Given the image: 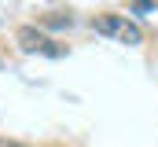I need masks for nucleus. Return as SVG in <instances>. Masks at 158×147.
I'll return each mask as SVG.
<instances>
[{"instance_id":"5","label":"nucleus","mask_w":158,"mask_h":147,"mask_svg":"<svg viewBox=\"0 0 158 147\" xmlns=\"http://www.w3.org/2000/svg\"><path fill=\"white\" fill-rule=\"evenodd\" d=\"M0 147H26V144H15V140H4Z\"/></svg>"},{"instance_id":"3","label":"nucleus","mask_w":158,"mask_h":147,"mask_svg":"<svg viewBox=\"0 0 158 147\" xmlns=\"http://www.w3.org/2000/svg\"><path fill=\"white\" fill-rule=\"evenodd\" d=\"M74 19L70 15H59V11H52V15H40V26H70Z\"/></svg>"},{"instance_id":"2","label":"nucleus","mask_w":158,"mask_h":147,"mask_svg":"<svg viewBox=\"0 0 158 147\" xmlns=\"http://www.w3.org/2000/svg\"><path fill=\"white\" fill-rule=\"evenodd\" d=\"M15 40H19V48L30 52V55H33V52H37V55H52V59L63 55V48H59L48 33H40L37 26H19V30H15Z\"/></svg>"},{"instance_id":"4","label":"nucleus","mask_w":158,"mask_h":147,"mask_svg":"<svg viewBox=\"0 0 158 147\" xmlns=\"http://www.w3.org/2000/svg\"><path fill=\"white\" fill-rule=\"evenodd\" d=\"M158 0H132V11H155Z\"/></svg>"},{"instance_id":"1","label":"nucleus","mask_w":158,"mask_h":147,"mask_svg":"<svg viewBox=\"0 0 158 147\" xmlns=\"http://www.w3.org/2000/svg\"><path fill=\"white\" fill-rule=\"evenodd\" d=\"M92 30L103 37H114V40H121V44H143V30L129 19V15H114V11H107V15H96L92 19Z\"/></svg>"}]
</instances>
